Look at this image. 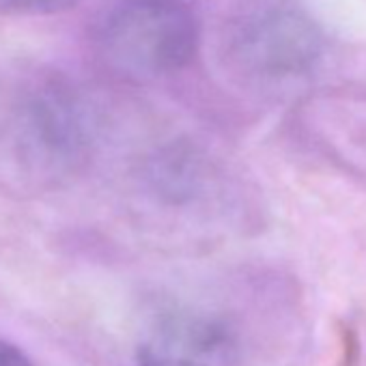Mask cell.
<instances>
[{
    "instance_id": "obj_4",
    "label": "cell",
    "mask_w": 366,
    "mask_h": 366,
    "mask_svg": "<svg viewBox=\"0 0 366 366\" xmlns=\"http://www.w3.org/2000/svg\"><path fill=\"white\" fill-rule=\"evenodd\" d=\"M80 0H0V16L7 18H39L67 11Z\"/></svg>"
},
{
    "instance_id": "obj_1",
    "label": "cell",
    "mask_w": 366,
    "mask_h": 366,
    "mask_svg": "<svg viewBox=\"0 0 366 366\" xmlns=\"http://www.w3.org/2000/svg\"><path fill=\"white\" fill-rule=\"evenodd\" d=\"M99 41L121 71L157 78L194 61L201 26L186 0H125L108 14Z\"/></svg>"
},
{
    "instance_id": "obj_3",
    "label": "cell",
    "mask_w": 366,
    "mask_h": 366,
    "mask_svg": "<svg viewBox=\"0 0 366 366\" xmlns=\"http://www.w3.org/2000/svg\"><path fill=\"white\" fill-rule=\"evenodd\" d=\"M138 366H235L239 340L229 321L205 310L157 317L138 342Z\"/></svg>"
},
{
    "instance_id": "obj_2",
    "label": "cell",
    "mask_w": 366,
    "mask_h": 366,
    "mask_svg": "<svg viewBox=\"0 0 366 366\" xmlns=\"http://www.w3.org/2000/svg\"><path fill=\"white\" fill-rule=\"evenodd\" d=\"M233 63L263 80L308 74L321 59L323 35L293 0H246L227 29Z\"/></svg>"
},
{
    "instance_id": "obj_5",
    "label": "cell",
    "mask_w": 366,
    "mask_h": 366,
    "mask_svg": "<svg viewBox=\"0 0 366 366\" xmlns=\"http://www.w3.org/2000/svg\"><path fill=\"white\" fill-rule=\"evenodd\" d=\"M0 366H33L22 349L0 338Z\"/></svg>"
}]
</instances>
